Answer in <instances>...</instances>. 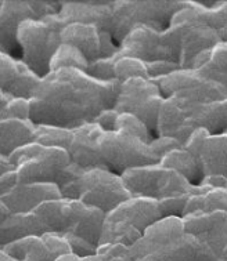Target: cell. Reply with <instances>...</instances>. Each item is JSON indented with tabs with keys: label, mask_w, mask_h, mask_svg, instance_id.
Listing matches in <instances>:
<instances>
[{
	"label": "cell",
	"mask_w": 227,
	"mask_h": 261,
	"mask_svg": "<svg viewBox=\"0 0 227 261\" xmlns=\"http://www.w3.org/2000/svg\"><path fill=\"white\" fill-rule=\"evenodd\" d=\"M61 43L74 46L83 54L87 62L100 58H114L118 51V44L107 31H101L95 25L70 24L61 31Z\"/></svg>",
	"instance_id": "14"
},
{
	"label": "cell",
	"mask_w": 227,
	"mask_h": 261,
	"mask_svg": "<svg viewBox=\"0 0 227 261\" xmlns=\"http://www.w3.org/2000/svg\"><path fill=\"white\" fill-rule=\"evenodd\" d=\"M17 184H18V178H17L14 170L2 174L0 176V198L7 194L11 188H14Z\"/></svg>",
	"instance_id": "37"
},
{
	"label": "cell",
	"mask_w": 227,
	"mask_h": 261,
	"mask_svg": "<svg viewBox=\"0 0 227 261\" xmlns=\"http://www.w3.org/2000/svg\"><path fill=\"white\" fill-rule=\"evenodd\" d=\"M99 148L105 167L119 176L134 167L160 163L148 143L118 130L101 134Z\"/></svg>",
	"instance_id": "9"
},
{
	"label": "cell",
	"mask_w": 227,
	"mask_h": 261,
	"mask_svg": "<svg viewBox=\"0 0 227 261\" xmlns=\"http://www.w3.org/2000/svg\"><path fill=\"white\" fill-rule=\"evenodd\" d=\"M0 93H2V91H0Z\"/></svg>",
	"instance_id": "43"
},
{
	"label": "cell",
	"mask_w": 227,
	"mask_h": 261,
	"mask_svg": "<svg viewBox=\"0 0 227 261\" xmlns=\"http://www.w3.org/2000/svg\"><path fill=\"white\" fill-rule=\"evenodd\" d=\"M114 73L115 81L119 83L134 77L148 79L146 64L133 57H114Z\"/></svg>",
	"instance_id": "29"
},
{
	"label": "cell",
	"mask_w": 227,
	"mask_h": 261,
	"mask_svg": "<svg viewBox=\"0 0 227 261\" xmlns=\"http://www.w3.org/2000/svg\"><path fill=\"white\" fill-rule=\"evenodd\" d=\"M61 198V192L56 184H21L18 182L14 188L3 195L0 200L6 207L14 214L33 213L39 206L49 200Z\"/></svg>",
	"instance_id": "17"
},
{
	"label": "cell",
	"mask_w": 227,
	"mask_h": 261,
	"mask_svg": "<svg viewBox=\"0 0 227 261\" xmlns=\"http://www.w3.org/2000/svg\"><path fill=\"white\" fill-rule=\"evenodd\" d=\"M162 219L156 200L130 196L105 214L100 245H122L130 247L156 220Z\"/></svg>",
	"instance_id": "4"
},
{
	"label": "cell",
	"mask_w": 227,
	"mask_h": 261,
	"mask_svg": "<svg viewBox=\"0 0 227 261\" xmlns=\"http://www.w3.org/2000/svg\"><path fill=\"white\" fill-rule=\"evenodd\" d=\"M115 57H133L143 62L158 60L179 64V57L164 38V31L148 27L136 25L119 43Z\"/></svg>",
	"instance_id": "13"
},
{
	"label": "cell",
	"mask_w": 227,
	"mask_h": 261,
	"mask_svg": "<svg viewBox=\"0 0 227 261\" xmlns=\"http://www.w3.org/2000/svg\"><path fill=\"white\" fill-rule=\"evenodd\" d=\"M21 184H56L71 163L70 155L62 148L27 144L9 158Z\"/></svg>",
	"instance_id": "8"
},
{
	"label": "cell",
	"mask_w": 227,
	"mask_h": 261,
	"mask_svg": "<svg viewBox=\"0 0 227 261\" xmlns=\"http://www.w3.org/2000/svg\"><path fill=\"white\" fill-rule=\"evenodd\" d=\"M197 161L205 176H223L227 178V133L209 136Z\"/></svg>",
	"instance_id": "21"
},
{
	"label": "cell",
	"mask_w": 227,
	"mask_h": 261,
	"mask_svg": "<svg viewBox=\"0 0 227 261\" xmlns=\"http://www.w3.org/2000/svg\"><path fill=\"white\" fill-rule=\"evenodd\" d=\"M186 124L187 114L185 110L170 97H166L162 101L156 118L155 132L158 133V137H173Z\"/></svg>",
	"instance_id": "24"
},
{
	"label": "cell",
	"mask_w": 227,
	"mask_h": 261,
	"mask_svg": "<svg viewBox=\"0 0 227 261\" xmlns=\"http://www.w3.org/2000/svg\"><path fill=\"white\" fill-rule=\"evenodd\" d=\"M0 119H18V120H31V104L25 98H10L5 110L0 115Z\"/></svg>",
	"instance_id": "33"
},
{
	"label": "cell",
	"mask_w": 227,
	"mask_h": 261,
	"mask_svg": "<svg viewBox=\"0 0 227 261\" xmlns=\"http://www.w3.org/2000/svg\"><path fill=\"white\" fill-rule=\"evenodd\" d=\"M104 133L96 123L83 124L72 130V141L66 149L71 163L75 166L90 170V169H107L100 155L99 140ZM108 170V169H107Z\"/></svg>",
	"instance_id": "18"
},
{
	"label": "cell",
	"mask_w": 227,
	"mask_h": 261,
	"mask_svg": "<svg viewBox=\"0 0 227 261\" xmlns=\"http://www.w3.org/2000/svg\"><path fill=\"white\" fill-rule=\"evenodd\" d=\"M115 130L130 134L133 137L140 138L144 143H150L152 140L151 132L147 128V126L142 120L130 114H119L115 123Z\"/></svg>",
	"instance_id": "30"
},
{
	"label": "cell",
	"mask_w": 227,
	"mask_h": 261,
	"mask_svg": "<svg viewBox=\"0 0 227 261\" xmlns=\"http://www.w3.org/2000/svg\"><path fill=\"white\" fill-rule=\"evenodd\" d=\"M9 100H10V98L7 97V95H5L3 93H0V115H2L3 110H5V107L7 105Z\"/></svg>",
	"instance_id": "40"
},
{
	"label": "cell",
	"mask_w": 227,
	"mask_h": 261,
	"mask_svg": "<svg viewBox=\"0 0 227 261\" xmlns=\"http://www.w3.org/2000/svg\"><path fill=\"white\" fill-rule=\"evenodd\" d=\"M189 196L190 195H176L156 200L161 217H181Z\"/></svg>",
	"instance_id": "32"
},
{
	"label": "cell",
	"mask_w": 227,
	"mask_h": 261,
	"mask_svg": "<svg viewBox=\"0 0 227 261\" xmlns=\"http://www.w3.org/2000/svg\"><path fill=\"white\" fill-rule=\"evenodd\" d=\"M160 165L170 170H175L176 173L186 177L191 184L199 181V176L202 174L198 161L190 152L186 151L185 148H177L168 152L165 156L161 158Z\"/></svg>",
	"instance_id": "25"
},
{
	"label": "cell",
	"mask_w": 227,
	"mask_h": 261,
	"mask_svg": "<svg viewBox=\"0 0 227 261\" xmlns=\"http://www.w3.org/2000/svg\"><path fill=\"white\" fill-rule=\"evenodd\" d=\"M11 170H14V169H13V165H11V162H10L9 158L0 156V176Z\"/></svg>",
	"instance_id": "38"
},
{
	"label": "cell",
	"mask_w": 227,
	"mask_h": 261,
	"mask_svg": "<svg viewBox=\"0 0 227 261\" xmlns=\"http://www.w3.org/2000/svg\"><path fill=\"white\" fill-rule=\"evenodd\" d=\"M64 27L57 14L25 19L19 24L17 43L21 50V61L40 79L50 73V61L61 44L60 35Z\"/></svg>",
	"instance_id": "5"
},
{
	"label": "cell",
	"mask_w": 227,
	"mask_h": 261,
	"mask_svg": "<svg viewBox=\"0 0 227 261\" xmlns=\"http://www.w3.org/2000/svg\"><path fill=\"white\" fill-rule=\"evenodd\" d=\"M119 86L117 81L97 82L78 69L50 72L29 100L31 122L68 130L93 123L103 111L114 108Z\"/></svg>",
	"instance_id": "1"
},
{
	"label": "cell",
	"mask_w": 227,
	"mask_h": 261,
	"mask_svg": "<svg viewBox=\"0 0 227 261\" xmlns=\"http://www.w3.org/2000/svg\"><path fill=\"white\" fill-rule=\"evenodd\" d=\"M186 2L164 0H115L111 3L112 21L109 34L119 46L129 31L136 25H148L158 31L168 28L176 11L183 9Z\"/></svg>",
	"instance_id": "6"
},
{
	"label": "cell",
	"mask_w": 227,
	"mask_h": 261,
	"mask_svg": "<svg viewBox=\"0 0 227 261\" xmlns=\"http://www.w3.org/2000/svg\"><path fill=\"white\" fill-rule=\"evenodd\" d=\"M144 64H146L147 76H148V79L152 82L156 81V79H160V77H164V76L169 75V73L177 71V69H180L179 64L165 61V60H158V61H152V62H144Z\"/></svg>",
	"instance_id": "34"
},
{
	"label": "cell",
	"mask_w": 227,
	"mask_h": 261,
	"mask_svg": "<svg viewBox=\"0 0 227 261\" xmlns=\"http://www.w3.org/2000/svg\"><path fill=\"white\" fill-rule=\"evenodd\" d=\"M0 5H2V0H0Z\"/></svg>",
	"instance_id": "42"
},
{
	"label": "cell",
	"mask_w": 227,
	"mask_h": 261,
	"mask_svg": "<svg viewBox=\"0 0 227 261\" xmlns=\"http://www.w3.org/2000/svg\"><path fill=\"white\" fill-rule=\"evenodd\" d=\"M43 233H46V229L35 213H11L3 223H0V250L19 239Z\"/></svg>",
	"instance_id": "22"
},
{
	"label": "cell",
	"mask_w": 227,
	"mask_h": 261,
	"mask_svg": "<svg viewBox=\"0 0 227 261\" xmlns=\"http://www.w3.org/2000/svg\"><path fill=\"white\" fill-rule=\"evenodd\" d=\"M56 261H132L129 256V247L122 245H100L97 252L92 256L79 257L70 253L58 257Z\"/></svg>",
	"instance_id": "28"
},
{
	"label": "cell",
	"mask_w": 227,
	"mask_h": 261,
	"mask_svg": "<svg viewBox=\"0 0 227 261\" xmlns=\"http://www.w3.org/2000/svg\"><path fill=\"white\" fill-rule=\"evenodd\" d=\"M0 261H14V260H13V258H10L7 254H5V253L0 250Z\"/></svg>",
	"instance_id": "41"
},
{
	"label": "cell",
	"mask_w": 227,
	"mask_h": 261,
	"mask_svg": "<svg viewBox=\"0 0 227 261\" xmlns=\"http://www.w3.org/2000/svg\"><path fill=\"white\" fill-rule=\"evenodd\" d=\"M187 124L202 127L211 136L227 132V98L199 105L187 115Z\"/></svg>",
	"instance_id": "20"
},
{
	"label": "cell",
	"mask_w": 227,
	"mask_h": 261,
	"mask_svg": "<svg viewBox=\"0 0 227 261\" xmlns=\"http://www.w3.org/2000/svg\"><path fill=\"white\" fill-rule=\"evenodd\" d=\"M2 252L14 261H56L58 257L72 253V250L65 237L46 232L10 243Z\"/></svg>",
	"instance_id": "15"
},
{
	"label": "cell",
	"mask_w": 227,
	"mask_h": 261,
	"mask_svg": "<svg viewBox=\"0 0 227 261\" xmlns=\"http://www.w3.org/2000/svg\"><path fill=\"white\" fill-rule=\"evenodd\" d=\"M87 65L89 62L78 48L61 43L52 57L50 72L60 71V69H78V71L86 72Z\"/></svg>",
	"instance_id": "27"
},
{
	"label": "cell",
	"mask_w": 227,
	"mask_h": 261,
	"mask_svg": "<svg viewBox=\"0 0 227 261\" xmlns=\"http://www.w3.org/2000/svg\"><path fill=\"white\" fill-rule=\"evenodd\" d=\"M129 256L132 261H218L207 243L190 233L164 245H151L140 238L129 247Z\"/></svg>",
	"instance_id": "10"
},
{
	"label": "cell",
	"mask_w": 227,
	"mask_h": 261,
	"mask_svg": "<svg viewBox=\"0 0 227 261\" xmlns=\"http://www.w3.org/2000/svg\"><path fill=\"white\" fill-rule=\"evenodd\" d=\"M112 2H60L58 18L64 25H95L109 32L112 21Z\"/></svg>",
	"instance_id": "19"
},
{
	"label": "cell",
	"mask_w": 227,
	"mask_h": 261,
	"mask_svg": "<svg viewBox=\"0 0 227 261\" xmlns=\"http://www.w3.org/2000/svg\"><path fill=\"white\" fill-rule=\"evenodd\" d=\"M118 115V112L114 110V108H109V110L103 111V112L95 119L93 123L97 124L103 132H105V133H108V132H115V123H117Z\"/></svg>",
	"instance_id": "36"
},
{
	"label": "cell",
	"mask_w": 227,
	"mask_h": 261,
	"mask_svg": "<svg viewBox=\"0 0 227 261\" xmlns=\"http://www.w3.org/2000/svg\"><path fill=\"white\" fill-rule=\"evenodd\" d=\"M151 151L155 153V156L161 161L162 156H165L166 153L173 149H177V148H183L180 145L175 138L172 137H156L152 138L151 141L148 143Z\"/></svg>",
	"instance_id": "35"
},
{
	"label": "cell",
	"mask_w": 227,
	"mask_h": 261,
	"mask_svg": "<svg viewBox=\"0 0 227 261\" xmlns=\"http://www.w3.org/2000/svg\"><path fill=\"white\" fill-rule=\"evenodd\" d=\"M33 128L31 120L0 119V156L10 158L17 149L33 143Z\"/></svg>",
	"instance_id": "23"
},
{
	"label": "cell",
	"mask_w": 227,
	"mask_h": 261,
	"mask_svg": "<svg viewBox=\"0 0 227 261\" xmlns=\"http://www.w3.org/2000/svg\"><path fill=\"white\" fill-rule=\"evenodd\" d=\"M60 2L43 0H2L0 5V53L14 57L19 50L17 31L25 19H39L57 14Z\"/></svg>",
	"instance_id": "12"
},
{
	"label": "cell",
	"mask_w": 227,
	"mask_h": 261,
	"mask_svg": "<svg viewBox=\"0 0 227 261\" xmlns=\"http://www.w3.org/2000/svg\"><path fill=\"white\" fill-rule=\"evenodd\" d=\"M72 141V130L48 124H35L33 128V143L43 147L62 148L68 149Z\"/></svg>",
	"instance_id": "26"
},
{
	"label": "cell",
	"mask_w": 227,
	"mask_h": 261,
	"mask_svg": "<svg viewBox=\"0 0 227 261\" xmlns=\"http://www.w3.org/2000/svg\"><path fill=\"white\" fill-rule=\"evenodd\" d=\"M123 184L132 196L161 200L176 195H191L195 192H207L209 188L193 186L186 177L175 170L156 165L134 167L121 174Z\"/></svg>",
	"instance_id": "7"
},
{
	"label": "cell",
	"mask_w": 227,
	"mask_h": 261,
	"mask_svg": "<svg viewBox=\"0 0 227 261\" xmlns=\"http://www.w3.org/2000/svg\"><path fill=\"white\" fill-rule=\"evenodd\" d=\"M85 73L97 82H103V83L114 82L115 81L114 58H100L93 62H89Z\"/></svg>",
	"instance_id": "31"
},
{
	"label": "cell",
	"mask_w": 227,
	"mask_h": 261,
	"mask_svg": "<svg viewBox=\"0 0 227 261\" xmlns=\"http://www.w3.org/2000/svg\"><path fill=\"white\" fill-rule=\"evenodd\" d=\"M57 187L64 199L79 200L107 214L129 199V194L119 174L107 169L85 170L70 163Z\"/></svg>",
	"instance_id": "2"
},
{
	"label": "cell",
	"mask_w": 227,
	"mask_h": 261,
	"mask_svg": "<svg viewBox=\"0 0 227 261\" xmlns=\"http://www.w3.org/2000/svg\"><path fill=\"white\" fill-rule=\"evenodd\" d=\"M40 81L21 60L0 53V91L9 98L31 100Z\"/></svg>",
	"instance_id": "16"
},
{
	"label": "cell",
	"mask_w": 227,
	"mask_h": 261,
	"mask_svg": "<svg viewBox=\"0 0 227 261\" xmlns=\"http://www.w3.org/2000/svg\"><path fill=\"white\" fill-rule=\"evenodd\" d=\"M46 232L60 233L62 237L81 238L99 247L105 214L101 210L86 206L79 200H49L33 212Z\"/></svg>",
	"instance_id": "3"
},
{
	"label": "cell",
	"mask_w": 227,
	"mask_h": 261,
	"mask_svg": "<svg viewBox=\"0 0 227 261\" xmlns=\"http://www.w3.org/2000/svg\"><path fill=\"white\" fill-rule=\"evenodd\" d=\"M165 97L158 86L150 79L134 77L123 82L119 86L118 97L114 110L118 114H130L146 124L147 128L155 130L158 111Z\"/></svg>",
	"instance_id": "11"
},
{
	"label": "cell",
	"mask_w": 227,
	"mask_h": 261,
	"mask_svg": "<svg viewBox=\"0 0 227 261\" xmlns=\"http://www.w3.org/2000/svg\"><path fill=\"white\" fill-rule=\"evenodd\" d=\"M10 214H11V212H10L5 204H3V202L0 200V223H3V221L9 217Z\"/></svg>",
	"instance_id": "39"
}]
</instances>
